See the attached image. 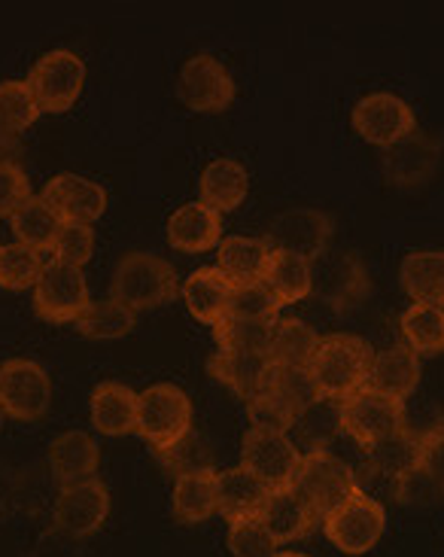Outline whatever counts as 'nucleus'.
Instances as JSON below:
<instances>
[{
	"instance_id": "10",
	"label": "nucleus",
	"mask_w": 444,
	"mask_h": 557,
	"mask_svg": "<svg viewBox=\"0 0 444 557\" xmlns=\"http://www.w3.org/2000/svg\"><path fill=\"white\" fill-rule=\"evenodd\" d=\"M402 426H408L405 403H396L369 387L341 403V433H347L359 448H369L374 442L399 433Z\"/></svg>"
},
{
	"instance_id": "2",
	"label": "nucleus",
	"mask_w": 444,
	"mask_h": 557,
	"mask_svg": "<svg viewBox=\"0 0 444 557\" xmlns=\"http://www.w3.org/2000/svg\"><path fill=\"white\" fill-rule=\"evenodd\" d=\"M177 296L180 281L174 265L156 253H128L116 265L113 286H110V299L132 308L134 314L149 311V308H162Z\"/></svg>"
},
{
	"instance_id": "17",
	"label": "nucleus",
	"mask_w": 444,
	"mask_h": 557,
	"mask_svg": "<svg viewBox=\"0 0 444 557\" xmlns=\"http://www.w3.org/2000/svg\"><path fill=\"white\" fill-rule=\"evenodd\" d=\"M439 162H442V140L417 128L415 135H408L384 152L381 171L390 186L415 189L430 181Z\"/></svg>"
},
{
	"instance_id": "4",
	"label": "nucleus",
	"mask_w": 444,
	"mask_h": 557,
	"mask_svg": "<svg viewBox=\"0 0 444 557\" xmlns=\"http://www.w3.org/2000/svg\"><path fill=\"white\" fill-rule=\"evenodd\" d=\"M326 540L344 555H369L381 543L386 530V509L381 499L369 497L356 487L350 497L320 521Z\"/></svg>"
},
{
	"instance_id": "37",
	"label": "nucleus",
	"mask_w": 444,
	"mask_h": 557,
	"mask_svg": "<svg viewBox=\"0 0 444 557\" xmlns=\"http://www.w3.org/2000/svg\"><path fill=\"white\" fill-rule=\"evenodd\" d=\"M40 120V107L28 89V79H3L0 83V137L15 140Z\"/></svg>"
},
{
	"instance_id": "6",
	"label": "nucleus",
	"mask_w": 444,
	"mask_h": 557,
	"mask_svg": "<svg viewBox=\"0 0 444 557\" xmlns=\"http://www.w3.org/2000/svg\"><path fill=\"white\" fill-rule=\"evenodd\" d=\"M371 293L369 269L359 253L332 250L311 262V296L320 299L335 314L356 308Z\"/></svg>"
},
{
	"instance_id": "27",
	"label": "nucleus",
	"mask_w": 444,
	"mask_h": 557,
	"mask_svg": "<svg viewBox=\"0 0 444 557\" xmlns=\"http://www.w3.org/2000/svg\"><path fill=\"white\" fill-rule=\"evenodd\" d=\"M259 524L278 540V545L283 543H296V540H305L320 521L317 515L305 506V499L298 497L296 491H274L268 497L266 509L259 515Z\"/></svg>"
},
{
	"instance_id": "22",
	"label": "nucleus",
	"mask_w": 444,
	"mask_h": 557,
	"mask_svg": "<svg viewBox=\"0 0 444 557\" xmlns=\"http://www.w3.org/2000/svg\"><path fill=\"white\" fill-rule=\"evenodd\" d=\"M180 296H183L189 314L198 323L217 326L220 320L229 317V305H232V296H235V284L217 265H208V269H198V272L186 277V284L180 286Z\"/></svg>"
},
{
	"instance_id": "25",
	"label": "nucleus",
	"mask_w": 444,
	"mask_h": 557,
	"mask_svg": "<svg viewBox=\"0 0 444 557\" xmlns=\"http://www.w3.org/2000/svg\"><path fill=\"white\" fill-rule=\"evenodd\" d=\"M220 269L235 286L262 284L271 262V247L266 238H247V235H229L217 247Z\"/></svg>"
},
{
	"instance_id": "13",
	"label": "nucleus",
	"mask_w": 444,
	"mask_h": 557,
	"mask_svg": "<svg viewBox=\"0 0 444 557\" xmlns=\"http://www.w3.org/2000/svg\"><path fill=\"white\" fill-rule=\"evenodd\" d=\"M177 98L195 113H222L235 101V79L220 59L198 52L180 67Z\"/></svg>"
},
{
	"instance_id": "29",
	"label": "nucleus",
	"mask_w": 444,
	"mask_h": 557,
	"mask_svg": "<svg viewBox=\"0 0 444 557\" xmlns=\"http://www.w3.org/2000/svg\"><path fill=\"white\" fill-rule=\"evenodd\" d=\"M402 289L415 305L444 308V250H415L399 265Z\"/></svg>"
},
{
	"instance_id": "41",
	"label": "nucleus",
	"mask_w": 444,
	"mask_h": 557,
	"mask_svg": "<svg viewBox=\"0 0 444 557\" xmlns=\"http://www.w3.org/2000/svg\"><path fill=\"white\" fill-rule=\"evenodd\" d=\"M393 497L399 506H411V509H430L444 503V479L430 467H415L405 472L402 479L393 482Z\"/></svg>"
},
{
	"instance_id": "26",
	"label": "nucleus",
	"mask_w": 444,
	"mask_h": 557,
	"mask_svg": "<svg viewBox=\"0 0 444 557\" xmlns=\"http://www.w3.org/2000/svg\"><path fill=\"white\" fill-rule=\"evenodd\" d=\"M198 189H201V201L217 213L237 211L247 201V193H250V174L237 159L222 156V159H213L201 171Z\"/></svg>"
},
{
	"instance_id": "48",
	"label": "nucleus",
	"mask_w": 444,
	"mask_h": 557,
	"mask_svg": "<svg viewBox=\"0 0 444 557\" xmlns=\"http://www.w3.org/2000/svg\"><path fill=\"white\" fill-rule=\"evenodd\" d=\"M274 557H311V555H305V552H278Z\"/></svg>"
},
{
	"instance_id": "18",
	"label": "nucleus",
	"mask_w": 444,
	"mask_h": 557,
	"mask_svg": "<svg viewBox=\"0 0 444 557\" xmlns=\"http://www.w3.org/2000/svg\"><path fill=\"white\" fill-rule=\"evenodd\" d=\"M366 451V467L374 472V475H381L384 482H396L402 479L405 472H411L415 467L423 463V454H427V430L420 426L415 430L411 423L408 426H402L399 433H393V436L381 438V442H374L369 448H362Z\"/></svg>"
},
{
	"instance_id": "8",
	"label": "nucleus",
	"mask_w": 444,
	"mask_h": 557,
	"mask_svg": "<svg viewBox=\"0 0 444 557\" xmlns=\"http://www.w3.org/2000/svg\"><path fill=\"white\" fill-rule=\"evenodd\" d=\"M52 403V377L34 360H7L0 366V408L13 421H40Z\"/></svg>"
},
{
	"instance_id": "20",
	"label": "nucleus",
	"mask_w": 444,
	"mask_h": 557,
	"mask_svg": "<svg viewBox=\"0 0 444 557\" xmlns=\"http://www.w3.org/2000/svg\"><path fill=\"white\" fill-rule=\"evenodd\" d=\"M49 467L61 487L89 482V479H98L95 472L101 467V448L89 433L67 430L49 445Z\"/></svg>"
},
{
	"instance_id": "3",
	"label": "nucleus",
	"mask_w": 444,
	"mask_h": 557,
	"mask_svg": "<svg viewBox=\"0 0 444 557\" xmlns=\"http://www.w3.org/2000/svg\"><path fill=\"white\" fill-rule=\"evenodd\" d=\"M193 430V399L177 384H152L137 393V436L152 454L171 448Z\"/></svg>"
},
{
	"instance_id": "35",
	"label": "nucleus",
	"mask_w": 444,
	"mask_h": 557,
	"mask_svg": "<svg viewBox=\"0 0 444 557\" xmlns=\"http://www.w3.org/2000/svg\"><path fill=\"white\" fill-rule=\"evenodd\" d=\"M10 223H13V235L15 242L25 244V247H34V250H52V242H55V235H59L61 220L55 216V211L46 205L40 196H30L18 211L10 216Z\"/></svg>"
},
{
	"instance_id": "21",
	"label": "nucleus",
	"mask_w": 444,
	"mask_h": 557,
	"mask_svg": "<svg viewBox=\"0 0 444 557\" xmlns=\"http://www.w3.org/2000/svg\"><path fill=\"white\" fill-rule=\"evenodd\" d=\"M268 497H271V491L244 467L217 472V512L229 524L247 521V518H259L262 509H266Z\"/></svg>"
},
{
	"instance_id": "33",
	"label": "nucleus",
	"mask_w": 444,
	"mask_h": 557,
	"mask_svg": "<svg viewBox=\"0 0 444 557\" xmlns=\"http://www.w3.org/2000/svg\"><path fill=\"white\" fill-rule=\"evenodd\" d=\"M262 284L278 296L281 305H296L311 296V262L296 253L271 250V262H268Z\"/></svg>"
},
{
	"instance_id": "23",
	"label": "nucleus",
	"mask_w": 444,
	"mask_h": 557,
	"mask_svg": "<svg viewBox=\"0 0 444 557\" xmlns=\"http://www.w3.org/2000/svg\"><path fill=\"white\" fill-rule=\"evenodd\" d=\"M91 426L104 436L137 433V393L119 381H101L89 399Z\"/></svg>"
},
{
	"instance_id": "49",
	"label": "nucleus",
	"mask_w": 444,
	"mask_h": 557,
	"mask_svg": "<svg viewBox=\"0 0 444 557\" xmlns=\"http://www.w3.org/2000/svg\"><path fill=\"white\" fill-rule=\"evenodd\" d=\"M3 418H7V414H3V408H0V426H3Z\"/></svg>"
},
{
	"instance_id": "7",
	"label": "nucleus",
	"mask_w": 444,
	"mask_h": 557,
	"mask_svg": "<svg viewBox=\"0 0 444 557\" xmlns=\"http://www.w3.org/2000/svg\"><path fill=\"white\" fill-rule=\"evenodd\" d=\"M86 86V64L71 49H52L34 61L28 89L40 113H67Z\"/></svg>"
},
{
	"instance_id": "43",
	"label": "nucleus",
	"mask_w": 444,
	"mask_h": 557,
	"mask_svg": "<svg viewBox=\"0 0 444 557\" xmlns=\"http://www.w3.org/2000/svg\"><path fill=\"white\" fill-rule=\"evenodd\" d=\"M296 408L286 406L281 396H274L271 391L256 393L252 399H247V421H250V430L289 436V430L296 423Z\"/></svg>"
},
{
	"instance_id": "11",
	"label": "nucleus",
	"mask_w": 444,
	"mask_h": 557,
	"mask_svg": "<svg viewBox=\"0 0 444 557\" xmlns=\"http://www.w3.org/2000/svg\"><path fill=\"white\" fill-rule=\"evenodd\" d=\"M354 128L371 147L390 150L399 140L417 132V116L408 101H402L393 91H374L359 98L354 107Z\"/></svg>"
},
{
	"instance_id": "42",
	"label": "nucleus",
	"mask_w": 444,
	"mask_h": 557,
	"mask_svg": "<svg viewBox=\"0 0 444 557\" xmlns=\"http://www.w3.org/2000/svg\"><path fill=\"white\" fill-rule=\"evenodd\" d=\"M266 391L274 396H281L283 403L289 408L301 411L305 406H311L313 399L320 396L313 387L311 369H289V366H271L266 381Z\"/></svg>"
},
{
	"instance_id": "24",
	"label": "nucleus",
	"mask_w": 444,
	"mask_h": 557,
	"mask_svg": "<svg viewBox=\"0 0 444 557\" xmlns=\"http://www.w3.org/2000/svg\"><path fill=\"white\" fill-rule=\"evenodd\" d=\"M420 384V357L408 345H393L374 354L369 375V391L405 403Z\"/></svg>"
},
{
	"instance_id": "44",
	"label": "nucleus",
	"mask_w": 444,
	"mask_h": 557,
	"mask_svg": "<svg viewBox=\"0 0 444 557\" xmlns=\"http://www.w3.org/2000/svg\"><path fill=\"white\" fill-rule=\"evenodd\" d=\"M281 301L266 284L235 286V296L229 305V317L235 320H259V323H278L281 320Z\"/></svg>"
},
{
	"instance_id": "12",
	"label": "nucleus",
	"mask_w": 444,
	"mask_h": 557,
	"mask_svg": "<svg viewBox=\"0 0 444 557\" xmlns=\"http://www.w3.org/2000/svg\"><path fill=\"white\" fill-rule=\"evenodd\" d=\"M89 284L83 269L49 262L44 277L34 286V314L46 323H76L89 308Z\"/></svg>"
},
{
	"instance_id": "31",
	"label": "nucleus",
	"mask_w": 444,
	"mask_h": 557,
	"mask_svg": "<svg viewBox=\"0 0 444 557\" xmlns=\"http://www.w3.org/2000/svg\"><path fill=\"white\" fill-rule=\"evenodd\" d=\"M293 442L296 448H308V451H326L332 438L341 433V403L329 399V396H317L311 406H305L296 414L293 423Z\"/></svg>"
},
{
	"instance_id": "1",
	"label": "nucleus",
	"mask_w": 444,
	"mask_h": 557,
	"mask_svg": "<svg viewBox=\"0 0 444 557\" xmlns=\"http://www.w3.org/2000/svg\"><path fill=\"white\" fill-rule=\"evenodd\" d=\"M371 362H374V350L366 338L350 332L326 335L320 338L317 357L311 362L313 387L320 396L344 403L369 387Z\"/></svg>"
},
{
	"instance_id": "14",
	"label": "nucleus",
	"mask_w": 444,
	"mask_h": 557,
	"mask_svg": "<svg viewBox=\"0 0 444 557\" xmlns=\"http://www.w3.org/2000/svg\"><path fill=\"white\" fill-rule=\"evenodd\" d=\"M107 518H110V491L101 479L61 487L55 509H52L55 530L71 540L95 536L107 524Z\"/></svg>"
},
{
	"instance_id": "47",
	"label": "nucleus",
	"mask_w": 444,
	"mask_h": 557,
	"mask_svg": "<svg viewBox=\"0 0 444 557\" xmlns=\"http://www.w3.org/2000/svg\"><path fill=\"white\" fill-rule=\"evenodd\" d=\"M30 196H34L30 181L22 165L18 162H0V216L10 220Z\"/></svg>"
},
{
	"instance_id": "28",
	"label": "nucleus",
	"mask_w": 444,
	"mask_h": 557,
	"mask_svg": "<svg viewBox=\"0 0 444 557\" xmlns=\"http://www.w3.org/2000/svg\"><path fill=\"white\" fill-rule=\"evenodd\" d=\"M208 372L247 403L256 393L266 391L271 360H268V354H222L217 350L208 360Z\"/></svg>"
},
{
	"instance_id": "34",
	"label": "nucleus",
	"mask_w": 444,
	"mask_h": 557,
	"mask_svg": "<svg viewBox=\"0 0 444 557\" xmlns=\"http://www.w3.org/2000/svg\"><path fill=\"white\" fill-rule=\"evenodd\" d=\"M137 326V314L116 299L89 301V308L76 320V332L89 342H116Z\"/></svg>"
},
{
	"instance_id": "5",
	"label": "nucleus",
	"mask_w": 444,
	"mask_h": 557,
	"mask_svg": "<svg viewBox=\"0 0 444 557\" xmlns=\"http://www.w3.org/2000/svg\"><path fill=\"white\" fill-rule=\"evenodd\" d=\"M293 491L305 499V506L317 515V521H323L335 506H341L356 491L354 467L344 463L329 448L301 454V467L296 472Z\"/></svg>"
},
{
	"instance_id": "36",
	"label": "nucleus",
	"mask_w": 444,
	"mask_h": 557,
	"mask_svg": "<svg viewBox=\"0 0 444 557\" xmlns=\"http://www.w3.org/2000/svg\"><path fill=\"white\" fill-rule=\"evenodd\" d=\"M405 345L417 357H435L444 354V308L435 305H411L399 320Z\"/></svg>"
},
{
	"instance_id": "16",
	"label": "nucleus",
	"mask_w": 444,
	"mask_h": 557,
	"mask_svg": "<svg viewBox=\"0 0 444 557\" xmlns=\"http://www.w3.org/2000/svg\"><path fill=\"white\" fill-rule=\"evenodd\" d=\"M40 198L55 211L61 223H76V226H91L107 211L104 186L67 171L46 181Z\"/></svg>"
},
{
	"instance_id": "46",
	"label": "nucleus",
	"mask_w": 444,
	"mask_h": 557,
	"mask_svg": "<svg viewBox=\"0 0 444 557\" xmlns=\"http://www.w3.org/2000/svg\"><path fill=\"white\" fill-rule=\"evenodd\" d=\"M225 545L235 557H274L278 555V540L268 533L259 518H247V521H235L229 524V536Z\"/></svg>"
},
{
	"instance_id": "38",
	"label": "nucleus",
	"mask_w": 444,
	"mask_h": 557,
	"mask_svg": "<svg viewBox=\"0 0 444 557\" xmlns=\"http://www.w3.org/2000/svg\"><path fill=\"white\" fill-rule=\"evenodd\" d=\"M174 479H186V475H198V472H213V445L205 433L189 430L186 436L177 438L171 448L156 454Z\"/></svg>"
},
{
	"instance_id": "30",
	"label": "nucleus",
	"mask_w": 444,
	"mask_h": 557,
	"mask_svg": "<svg viewBox=\"0 0 444 557\" xmlns=\"http://www.w3.org/2000/svg\"><path fill=\"white\" fill-rule=\"evenodd\" d=\"M320 347V335L305 320L286 317L274 323L271 332V347H268V360L271 366H289V369H311L313 357Z\"/></svg>"
},
{
	"instance_id": "39",
	"label": "nucleus",
	"mask_w": 444,
	"mask_h": 557,
	"mask_svg": "<svg viewBox=\"0 0 444 557\" xmlns=\"http://www.w3.org/2000/svg\"><path fill=\"white\" fill-rule=\"evenodd\" d=\"M44 253L25 247V244H0V286L10 293H25L30 286H37V281L46 272Z\"/></svg>"
},
{
	"instance_id": "40",
	"label": "nucleus",
	"mask_w": 444,
	"mask_h": 557,
	"mask_svg": "<svg viewBox=\"0 0 444 557\" xmlns=\"http://www.w3.org/2000/svg\"><path fill=\"white\" fill-rule=\"evenodd\" d=\"M271 332H274V323L225 317L213 326V338L222 354H268Z\"/></svg>"
},
{
	"instance_id": "19",
	"label": "nucleus",
	"mask_w": 444,
	"mask_h": 557,
	"mask_svg": "<svg viewBox=\"0 0 444 557\" xmlns=\"http://www.w3.org/2000/svg\"><path fill=\"white\" fill-rule=\"evenodd\" d=\"M222 242V213L205 201H189L168 220V244L180 253H208Z\"/></svg>"
},
{
	"instance_id": "45",
	"label": "nucleus",
	"mask_w": 444,
	"mask_h": 557,
	"mask_svg": "<svg viewBox=\"0 0 444 557\" xmlns=\"http://www.w3.org/2000/svg\"><path fill=\"white\" fill-rule=\"evenodd\" d=\"M49 253H52V262L71 265V269H83L91 259V253H95V228L61 223Z\"/></svg>"
},
{
	"instance_id": "15",
	"label": "nucleus",
	"mask_w": 444,
	"mask_h": 557,
	"mask_svg": "<svg viewBox=\"0 0 444 557\" xmlns=\"http://www.w3.org/2000/svg\"><path fill=\"white\" fill-rule=\"evenodd\" d=\"M266 242L271 250L296 253V257L313 262L326 253L329 242H332V216L317 208L283 211L278 220H271Z\"/></svg>"
},
{
	"instance_id": "9",
	"label": "nucleus",
	"mask_w": 444,
	"mask_h": 557,
	"mask_svg": "<svg viewBox=\"0 0 444 557\" xmlns=\"http://www.w3.org/2000/svg\"><path fill=\"white\" fill-rule=\"evenodd\" d=\"M240 467L252 472L271 494L289 491L301 467V451L296 448V442L283 433L247 430V436L240 442Z\"/></svg>"
},
{
	"instance_id": "32",
	"label": "nucleus",
	"mask_w": 444,
	"mask_h": 557,
	"mask_svg": "<svg viewBox=\"0 0 444 557\" xmlns=\"http://www.w3.org/2000/svg\"><path fill=\"white\" fill-rule=\"evenodd\" d=\"M171 509L180 524H205L210 515H217V469L177 479Z\"/></svg>"
}]
</instances>
